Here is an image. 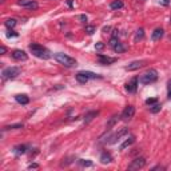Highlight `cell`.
Returning <instances> with one entry per match:
<instances>
[{
    "mask_svg": "<svg viewBox=\"0 0 171 171\" xmlns=\"http://www.w3.org/2000/svg\"><path fill=\"white\" fill-rule=\"evenodd\" d=\"M98 114H99L98 111H90V112H87V114H86V116H84V123H90L94 118L98 116Z\"/></svg>",
    "mask_w": 171,
    "mask_h": 171,
    "instance_id": "ac0fdd59",
    "label": "cell"
},
{
    "mask_svg": "<svg viewBox=\"0 0 171 171\" xmlns=\"http://www.w3.org/2000/svg\"><path fill=\"white\" fill-rule=\"evenodd\" d=\"M112 36H114V38H118V29H114V31H112Z\"/></svg>",
    "mask_w": 171,
    "mask_h": 171,
    "instance_id": "8d00e7d4",
    "label": "cell"
},
{
    "mask_svg": "<svg viewBox=\"0 0 171 171\" xmlns=\"http://www.w3.org/2000/svg\"><path fill=\"white\" fill-rule=\"evenodd\" d=\"M7 36H8V38H16V36H18V34H16L15 31H11V29H10V31L7 32Z\"/></svg>",
    "mask_w": 171,
    "mask_h": 171,
    "instance_id": "1f68e13d",
    "label": "cell"
},
{
    "mask_svg": "<svg viewBox=\"0 0 171 171\" xmlns=\"http://www.w3.org/2000/svg\"><path fill=\"white\" fill-rule=\"evenodd\" d=\"M146 166V158L143 156H139V158H135L128 166V170H139V168H143Z\"/></svg>",
    "mask_w": 171,
    "mask_h": 171,
    "instance_id": "8992f818",
    "label": "cell"
},
{
    "mask_svg": "<svg viewBox=\"0 0 171 171\" xmlns=\"http://www.w3.org/2000/svg\"><path fill=\"white\" fill-rule=\"evenodd\" d=\"M76 80L79 83H82V84H84V83H87L90 79H88V76L84 74V71H80V72L76 74Z\"/></svg>",
    "mask_w": 171,
    "mask_h": 171,
    "instance_id": "2e32d148",
    "label": "cell"
},
{
    "mask_svg": "<svg viewBox=\"0 0 171 171\" xmlns=\"http://www.w3.org/2000/svg\"><path fill=\"white\" fill-rule=\"evenodd\" d=\"M124 50H126V48H124V46L122 44V43H118V44L114 47V51H115V52H118V54H121V52H124Z\"/></svg>",
    "mask_w": 171,
    "mask_h": 171,
    "instance_id": "4316f807",
    "label": "cell"
},
{
    "mask_svg": "<svg viewBox=\"0 0 171 171\" xmlns=\"http://www.w3.org/2000/svg\"><path fill=\"white\" fill-rule=\"evenodd\" d=\"M95 48H96L98 51L103 50V48H104V43H102V41H98V43L95 44Z\"/></svg>",
    "mask_w": 171,
    "mask_h": 171,
    "instance_id": "4dcf8cb0",
    "label": "cell"
},
{
    "mask_svg": "<svg viewBox=\"0 0 171 171\" xmlns=\"http://www.w3.org/2000/svg\"><path fill=\"white\" fill-rule=\"evenodd\" d=\"M138 82H139L138 78H132V79L126 84V90L128 92H131V94H134V92L136 91V88H138Z\"/></svg>",
    "mask_w": 171,
    "mask_h": 171,
    "instance_id": "7c38bea8",
    "label": "cell"
},
{
    "mask_svg": "<svg viewBox=\"0 0 171 171\" xmlns=\"http://www.w3.org/2000/svg\"><path fill=\"white\" fill-rule=\"evenodd\" d=\"M4 25H6L8 29H11V28H13V27L16 25V20L15 19H7L6 22H4Z\"/></svg>",
    "mask_w": 171,
    "mask_h": 171,
    "instance_id": "603a6c76",
    "label": "cell"
},
{
    "mask_svg": "<svg viewBox=\"0 0 171 171\" xmlns=\"http://www.w3.org/2000/svg\"><path fill=\"white\" fill-rule=\"evenodd\" d=\"M108 31H111V27H104L103 28V32H108Z\"/></svg>",
    "mask_w": 171,
    "mask_h": 171,
    "instance_id": "74e56055",
    "label": "cell"
},
{
    "mask_svg": "<svg viewBox=\"0 0 171 171\" xmlns=\"http://www.w3.org/2000/svg\"><path fill=\"white\" fill-rule=\"evenodd\" d=\"M15 100L18 102V103H20V104H28L29 103V98L27 95H24V94H19V95H16Z\"/></svg>",
    "mask_w": 171,
    "mask_h": 171,
    "instance_id": "5bb4252c",
    "label": "cell"
},
{
    "mask_svg": "<svg viewBox=\"0 0 171 171\" xmlns=\"http://www.w3.org/2000/svg\"><path fill=\"white\" fill-rule=\"evenodd\" d=\"M79 165L82 166V167H91L94 163H92L91 160H88V159H80V160H79Z\"/></svg>",
    "mask_w": 171,
    "mask_h": 171,
    "instance_id": "cb8c5ba5",
    "label": "cell"
},
{
    "mask_svg": "<svg viewBox=\"0 0 171 171\" xmlns=\"http://www.w3.org/2000/svg\"><path fill=\"white\" fill-rule=\"evenodd\" d=\"M118 43H119V41H118V38H114V36H112V38H111V39H110V43H108V44H110V46H111V47L114 48V47H115V46H116V44H118Z\"/></svg>",
    "mask_w": 171,
    "mask_h": 171,
    "instance_id": "f546056e",
    "label": "cell"
},
{
    "mask_svg": "<svg viewBox=\"0 0 171 171\" xmlns=\"http://www.w3.org/2000/svg\"><path fill=\"white\" fill-rule=\"evenodd\" d=\"M7 52V48L4 47V46H1V47H0V55H4Z\"/></svg>",
    "mask_w": 171,
    "mask_h": 171,
    "instance_id": "836d02e7",
    "label": "cell"
},
{
    "mask_svg": "<svg viewBox=\"0 0 171 171\" xmlns=\"http://www.w3.org/2000/svg\"><path fill=\"white\" fill-rule=\"evenodd\" d=\"M160 1L163 6H168V4H170V0H160Z\"/></svg>",
    "mask_w": 171,
    "mask_h": 171,
    "instance_id": "d590c367",
    "label": "cell"
},
{
    "mask_svg": "<svg viewBox=\"0 0 171 171\" xmlns=\"http://www.w3.org/2000/svg\"><path fill=\"white\" fill-rule=\"evenodd\" d=\"M170 22H171V18H170Z\"/></svg>",
    "mask_w": 171,
    "mask_h": 171,
    "instance_id": "b9f144b4",
    "label": "cell"
},
{
    "mask_svg": "<svg viewBox=\"0 0 171 171\" xmlns=\"http://www.w3.org/2000/svg\"><path fill=\"white\" fill-rule=\"evenodd\" d=\"M134 142H135V136H134V135H130V136H128V139H126L123 143H122L119 149H121V150L127 149V147H128V146H131V144H132Z\"/></svg>",
    "mask_w": 171,
    "mask_h": 171,
    "instance_id": "e0dca14e",
    "label": "cell"
},
{
    "mask_svg": "<svg viewBox=\"0 0 171 171\" xmlns=\"http://www.w3.org/2000/svg\"><path fill=\"white\" fill-rule=\"evenodd\" d=\"M78 19L82 20V22H87V16H86V15H79V16H78Z\"/></svg>",
    "mask_w": 171,
    "mask_h": 171,
    "instance_id": "d6a6232c",
    "label": "cell"
},
{
    "mask_svg": "<svg viewBox=\"0 0 171 171\" xmlns=\"http://www.w3.org/2000/svg\"><path fill=\"white\" fill-rule=\"evenodd\" d=\"M11 55H12V57L15 59V60H19V62H22V60H27V59H28L27 54H25V52H24L23 50H15Z\"/></svg>",
    "mask_w": 171,
    "mask_h": 171,
    "instance_id": "30bf717a",
    "label": "cell"
},
{
    "mask_svg": "<svg viewBox=\"0 0 171 171\" xmlns=\"http://www.w3.org/2000/svg\"><path fill=\"white\" fill-rule=\"evenodd\" d=\"M156 80H158V71L154 68H150L139 78V83H142V84H151Z\"/></svg>",
    "mask_w": 171,
    "mask_h": 171,
    "instance_id": "3957f363",
    "label": "cell"
},
{
    "mask_svg": "<svg viewBox=\"0 0 171 171\" xmlns=\"http://www.w3.org/2000/svg\"><path fill=\"white\" fill-rule=\"evenodd\" d=\"M168 99H171V91H168Z\"/></svg>",
    "mask_w": 171,
    "mask_h": 171,
    "instance_id": "60d3db41",
    "label": "cell"
},
{
    "mask_svg": "<svg viewBox=\"0 0 171 171\" xmlns=\"http://www.w3.org/2000/svg\"><path fill=\"white\" fill-rule=\"evenodd\" d=\"M150 111H151L152 114H156V112H159L160 111V108H162V106L159 104V103H155V104H152V106H150Z\"/></svg>",
    "mask_w": 171,
    "mask_h": 171,
    "instance_id": "484cf974",
    "label": "cell"
},
{
    "mask_svg": "<svg viewBox=\"0 0 171 171\" xmlns=\"http://www.w3.org/2000/svg\"><path fill=\"white\" fill-rule=\"evenodd\" d=\"M155 103H158V99L156 98H150L146 100V104L147 106H152V104H155Z\"/></svg>",
    "mask_w": 171,
    "mask_h": 171,
    "instance_id": "f1b7e54d",
    "label": "cell"
},
{
    "mask_svg": "<svg viewBox=\"0 0 171 171\" xmlns=\"http://www.w3.org/2000/svg\"><path fill=\"white\" fill-rule=\"evenodd\" d=\"M144 38V29L143 28H139V29H136V32H135V43H138L139 40H142V39Z\"/></svg>",
    "mask_w": 171,
    "mask_h": 171,
    "instance_id": "7402d4cb",
    "label": "cell"
},
{
    "mask_svg": "<svg viewBox=\"0 0 171 171\" xmlns=\"http://www.w3.org/2000/svg\"><path fill=\"white\" fill-rule=\"evenodd\" d=\"M84 31L88 34V35H92L94 32L96 31V28L94 27V25H86V28H84Z\"/></svg>",
    "mask_w": 171,
    "mask_h": 171,
    "instance_id": "83f0119b",
    "label": "cell"
},
{
    "mask_svg": "<svg viewBox=\"0 0 171 171\" xmlns=\"http://www.w3.org/2000/svg\"><path fill=\"white\" fill-rule=\"evenodd\" d=\"M54 57H55V60L59 64H62V66H64V67H75L76 66V60L74 59V57H71V56H68V55H66V54H62V52H57V54H55L54 55Z\"/></svg>",
    "mask_w": 171,
    "mask_h": 171,
    "instance_id": "7a4b0ae2",
    "label": "cell"
},
{
    "mask_svg": "<svg viewBox=\"0 0 171 171\" xmlns=\"http://www.w3.org/2000/svg\"><path fill=\"white\" fill-rule=\"evenodd\" d=\"M134 115H135V107L134 106H127L124 108V111L122 112V119L123 121H130L134 118Z\"/></svg>",
    "mask_w": 171,
    "mask_h": 171,
    "instance_id": "52a82bcc",
    "label": "cell"
},
{
    "mask_svg": "<svg viewBox=\"0 0 171 171\" xmlns=\"http://www.w3.org/2000/svg\"><path fill=\"white\" fill-rule=\"evenodd\" d=\"M144 64H146L144 60H135V62H131L130 64H127L124 68H126V71H136L139 68H142Z\"/></svg>",
    "mask_w": 171,
    "mask_h": 171,
    "instance_id": "9c48e42d",
    "label": "cell"
},
{
    "mask_svg": "<svg viewBox=\"0 0 171 171\" xmlns=\"http://www.w3.org/2000/svg\"><path fill=\"white\" fill-rule=\"evenodd\" d=\"M16 128H23V123H16V124H10L6 126L3 130H16Z\"/></svg>",
    "mask_w": 171,
    "mask_h": 171,
    "instance_id": "d4e9b609",
    "label": "cell"
},
{
    "mask_svg": "<svg viewBox=\"0 0 171 171\" xmlns=\"http://www.w3.org/2000/svg\"><path fill=\"white\" fill-rule=\"evenodd\" d=\"M163 34H165L163 28H156V29H154V32H152V35H151V40H152V41L160 40V39L163 38Z\"/></svg>",
    "mask_w": 171,
    "mask_h": 171,
    "instance_id": "4fadbf2b",
    "label": "cell"
},
{
    "mask_svg": "<svg viewBox=\"0 0 171 171\" xmlns=\"http://www.w3.org/2000/svg\"><path fill=\"white\" fill-rule=\"evenodd\" d=\"M27 151V147L24 144H19V146H15L13 147V152H15L16 155H22V154H25Z\"/></svg>",
    "mask_w": 171,
    "mask_h": 171,
    "instance_id": "44dd1931",
    "label": "cell"
},
{
    "mask_svg": "<svg viewBox=\"0 0 171 171\" xmlns=\"http://www.w3.org/2000/svg\"><path fill=\"white\" fill-rule=\"evenodd\" d=\"M29 51L32 52L34 56L39 57V59H43V60H48V59L52 56L51 52L47 50V48L43 47V46H40V44H36V43L29 44Z\"/></svg>",
    "mask_w": 171,
    "mask_h": 171,
    "instance_id": "6da1fadb",
    "label": "cell"
},
{
    "mask_svg": "<svg viewBox=\"0 0 171 171\" xmlns=\"http://www.w3.org/2000/svg\"><path fill=\"white\" fill-rule=\"evenodd\" d=\"M165 167H162V166H156V167H154L152 170H163Z\"/></svg>",
    "mask_w": 171,
    "mask_h": 171,
    "instance_id": "f35d334b",
    "label": "cell"
},
{
    "mask_svg": "<svg viewBox=\"0 0 171 171\" xmlns=\"http://www.w3.org/2000/svg\"><path fill=\"white\" fill-rule=\"evenodd\" d=\"M123 1L122 0H114L112 3L110 4V8L111 10H121V8H123Z\"/></svg>",
    "mask_w": 171,
    "mask_h": 171,
    "instance_id": "ffe728a7",
    "label": "cell"
},
{
    "mask_svg": "<svg viewBox=\"0 0 171 171\" xmlns=\"http://www.w3.org/2000/svg\"><path fill=\"white\" fill-rule=\"evenodd\" d=\"M111 160H112V158H111V155L108 154L107 151L102 152V155H100V162L103 163V165H107V163H110Z\"/></svg>",
    "mask_w": 171,
    "mask_h": 171,
    "instance_id": "d6986e66",
    "label": "cell"
},
{
    "mask_svg": "<svg viewBox=\"0 0 171 171\" xmlns=\"http://www.w3.org/2000/svg\"><path fill=\"white\" fill-rule=\"evenodd\" d=\"M20 72H22V68H20V67H7V68L3 70L1 75H3V79L8 80V79H15V78H18V76L20 75Z\"/></svg>",
    "mask_w": 171,
    "mask_h": 171,
    "instance_id": "277c9868",
    "label": "cell"
},
{
    "mask_svg": "<svg viewBox=\"0 0 171 171\" xmlns=\"http://www.w3.org/2000/svg\"><path fill=\"white\" fill-rule=\"evenodd\" d=\"M98 60L100 64H103V66H108V64H112L116 62V59L115 57H110V56H106V55H98Z\"/></svg>",
    "mask_w": 171,
    "mask_h": 171,
    "instance_id": "8fae6325",
    "label": "cell"
},
{
    "mask_svg": "<svg viewBox=\"0 0 171 171\" xmlns=\"http://www.w3.org/2000/svg\"><path fill=\"white\" fill-rule=\"evenodd\" d=\"M168 91H171V80L168 82Z\"/></svg>",
    "mask_w": 171,
    "mask_h": 171,
    "instance_id": "ab89813d",
    "label": "cell"
},
{
    "mask_svg": "<svg viewBox=\"0 0 171 171\" xmlns=\"http://www.w3.org/2000/svg\"><path fill=\"white\" fill-rule=\"evenodd\" d=\"M38 167H39L38 163H32V165H29V167H28V168H38Z\"/></svg>",
    "mask_w": 171,
    "mask_h": 171,
    "instance_id": "e575fe53",
    "label": "cell"
},
{
    "mask_svg": "<svg viewBox=\"0 0 171 171\" xmlns=\"http://www.w3.org/2000/svg\"><path fill=\"white\" fill-rule=\"evenodd\" d=\"M18 4L24 7V8H27V10H38V7H39V4L36 3L35 0H19Z\"/></svg>",
    "mask_w": 171,
    "mask_h": 171,
    "instance_id": "ba28073f",
    "label": "cell"
},
{
    "mask_svg": "<svg viewBox=\"0 0 171 171\" xmlns=\"http://www.w3.org/2000/svg\"><path fill=\"white\" fill-rule=\"evenodd\" d=\"M126 134H128V128H127V127H123V128H121V130L118 131V132L112 134V135L108 138L110 140H107V143H108V144H114V143H116L118 140L121 139L122 136L126 135Z\"/></svg>",
    "mask_w": 171,
    "mask_h": 171,
    "instance_id": "5b68a950",
    "label": "cell"
},
{
    "mask_svg": "<svg viewBox=\"0 0 171 171\" xmlns=\"http://www.w3.org/2000/svg\"><path fill=\"white\" fill-rule=\"evenodd\" d=\"M119 115H112V116L110 118V121L107 122V126H106V128H107V130H111V128H112V127L115 126V124L118 123V121H119Z\"/></svg>",
    "mask_w": 171,
    "mask_h": 171,
    "instance_id": "9a60e30c",
    "label": "cell"
}]
</instances>
